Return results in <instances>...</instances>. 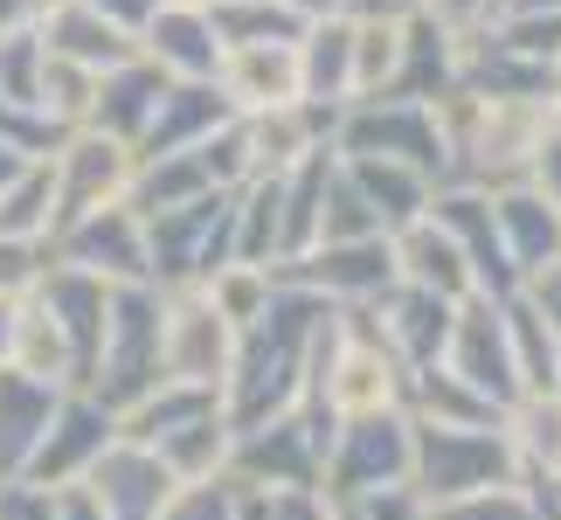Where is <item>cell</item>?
<instances>
[{
	"label": "cell",
	"instance_id": "obj_18",
	"mask_svg": "<svg viewBox=\"0 0 561 520\" xmlns=\"http://www.w3.org/2000/svg\"><path fill=\"white\" fill-rule=\"evenodd\" d=\"M139 56L153 63V70L181 77V83H215V70H222V42H215L202 8H160L146 21Z\"/></svg>",
	"mask_w": 561,
	"mask_h": 520
},
{
	"label": "cell",
	"instance_id": "obj_3",
	"mask_svg": "<svg viewBox=\"0 0 561 520\" xmlns=\"http://www.w3.org/2000/svg\"><path fill=\"white\" fill-rule=\"evenodd\" d=\"M160 361H167V382L222 396L229 361H236V334H229V319L208 306L202 285L160 292Z\"/></svg>",
	"mask_w": 561,
	"mask_h": 520
},
{
	"label": "cell",
	"instance_id": "obj_16",
	"mask_svg": "<svg viewBox=\"0 0 561 520\" xmlns=\"http://www.w3.org/2000/svg\"><path fill=\"white\" fill-rule=\"evenodd\" d=\"M388 250H396V278L402 285H416V292H437L450 298V306H465V298H479V285H471V264H465V250L450 244V236L430 223H409L388 236Z\"/></svg>",
	"mask_w": 561,
	"mask_h": 520
},
{
	"label": "cell",
	"instance_id": "obj_28",
	"mask_svg": "<svg viewBox=\"0 0 561 520\" xmlns=\"http://www.w3.org/2000/svg\"><path fill=\"white\" fill-rule=\"evenodd\" d=\"M91 8L112 21V29H125V35H146V21L160 14V0H91Z\"/></svg>",
	"mask_w": 561,
	"mask_h": 520
},
{
	"label": "cell",
	"instance_id": "obj_4",
	"mask_svg": "<svg viewBox=\"0 0 561 520\" xmlns=\"http://www.w3.org/2000/svg\"><path fill=\"white\" fill-rule=\"evenodd\" d=\"M340 154L347 160H396V167H416L430 181V167L444 160L437 104H402V98L347 104V118H340Z\"/></svg>",
	"mask_w": 561,
	"mask_h": 520
},
{
	"label": "cell",
	"instance_id": "obj_31",
	"mask_svg": "<svg viewBox=\"0 0 561 520\" xmlns=\"http://www.w3.org/2000/svg\"><path fill=\"white\" fill-rule=\"evenodd\" d=\"M513 14H561V0H506Z\"/></svg>",
	"mask_w": 561,
	"mask_h": 520
},
{
	"label": "cell",
	"instance_id": "obj_5",
	"mask_svg": "<svg viewBox=\"0 0 561 520\" xmlns=\"http://www.w3.org/2000/svg\"><path fill=\"white\" fill-rule=\"evenodd\" d=\"M409 417H360L333 430L327 472H319V500H360L381 486H409Z\"/></svg>",
	"mask_w": 561,
	"mask_h": 520
},
{
	"label": "cell",
	"instance_id": "obj_6",
	"mask_svg": "<svg viewBox=\"0 0 561 520\" xmlns=\"http://www.w3.org/2000/svg\"><path fill=\"white\" fill-rule=\"evenodd\" d=\"M444 368L471 388V396H485L500 417L520 403V375H513V340H506L500 298H465L458 306L450 340H444Z\"/></svg>",
	"mask_w": 561,
	"mask_h": 520
},
{
	"label": "cell",
	"instance_id": "obj_9",
	"mask_svg": "<svg viewBox=\"0 0 561 520\" xmlns=\"http://www.w3.org/2000/svg\"><path fill=\"white\" fill-rule=\"evenodd\" d=\"M49 257L70 264V271H91L98 285H153V278H146V229L125 202L91 208L83 223H70Z\"/></svg>",
	"mask_w": 561,
	"mask_h": 520
},
{
	"label": "cell",
	"instance_id": "obj_32",
	"mask_svg": "<svg viewBox=\"0 0 561 520\" xmlns=\"http://www.w3.org/2000/svg\"><path fill=\"white\" fill-rule=\"evenodd\" d=\"M8 334H14V298H0V361H8Z\"/></svg>",
	"mask_w": 561,
	"mask_h": 520
},
{
	"label": "cell",
	"instance_id": "obj_29",
	"mask_svg": "<svg viewBox=\"0 0 561 520\" xmlns=\"http://www.w3.org/2000/svg\"><path fill=\"white\" fill-rule=\"evenodd\" d=\"M333 8L354 21H402V14H416V0H333Z\"/></svg>",
	"mask_w": 561,
	"mask_h": 520
},
{
	"label": "cell",
	"instance_id": "obj_22",
	"mask_svg": "<svg viewBox=\"0 0 561 520\" xmlns=\"http://www.w3.org/2000/svg\"><path fill=\"white\" fill-rule=\"evenodd\" d=\"M49 215H56V167L35 160L21 181L0 188V236H8V244H42V236H49Z\"/></svg>",
	"mask_w": 561,
	"mask_h": 520
},
{
	"label": "cell",
	"instance_id": "obj_2",
	"mask_svg": "<svg viewBox=\"0 0 561 520\" xmlns=\"http://www.w3.org/2000/svg\"><path fill=\"white\" fill-rule=\"evenodd\" d=\"M409 493L437 513L465 493H485V486H527L520 459H513V438L506 423L492 430H430V423H409Z\"/></svg>",
	"mask_w": 561,
	"mask_h": 520
},
{
	"label": "cell",
	"instance_id": "obj_17",
	"mask_svg": "<svg viewBox=\"0 0 561 520\" xmlns=\"http://www.w3.org/2000/svg\"><path fill=\"white\" fill-rule=\"evenodd\" d=\"M492 223H500V250H506V264H513L520 285H527L534 271L561 264V208H548L534 188L492 194Z\"/></svg>",
	"mask_w": 561,
	"mask_h": 520
},
{
	"label": "cell",
	"instance_id": "obj_24",
	"mask_svg": "<svg viewBox=\"0 0 561 520\" xmlns=\"http://www.w3.org/2000/svg\"><path fill=\"white\" fill-rule=\"evenodd\" d=\"M430 520H541V493H527V486H485V493H465V500L437 507Z\"/></svg>",
	"mask_w": 561,
	"mask_h": 520
},
{
	"label": "cell",
	"instance_id": "obj_30",
	"mask_svg": "<svg viewBox=\"0 0 561 520\" xmlns=\"http://www.w3.org/2000/svg\"><path fill=\"white\" fill-rule=\"evenodd\" d=\"M285 14H298V21H327L333 14V0H277Z\"/></svg>",
	"mask_w": 561,
	"mask_h": 520
},
{
	"label": "cell",
	"instance_id": "obj_27",
	"mask_svg": "<svg viewBox=\"0 0 561 520\" xmlns=\"http://www.w3.org/2000/svg\"><path fill=\"white\" fill-rule=\"evenodd\" d=\"M527 306L548 319V334L561 340V264H548V271H534L527 278Z\"/></svg>",
	"mask_w": 561,
	"mask_h": 520
},
{
	"label": "cell",
	"instance_id": "obj_11",
	"mask_svg": "<svg viewBox=\"0 0 561 520\" xmlns=\"http://www.w3.org/2000/svg\"><path fill=\"white\" fill-rule=\"evenodd\" d=\"M160 98H167V70H153L146 56H133V63H118V70L98 77L91 112H83L77 133H104L118 146H139L146 125H153V112H160Z\"/></svg>",
	"mask_w": 561,
	"mask_h": 520
},
{
	"label": "cell",
	"instance_id": "obj_14",
	"mask_svg": "<svg viewBox=\"0 0 561 520\" xmlns=\"http://www.w3.org/2000/svg\"><path fill=\"white\" fill-rule=\"evenodd\" d=\"M229 125V98L215 91V83H167V98H160V112L153 125H146V139H139V160H167V154H194L208 133H222Z\"/></svg>",
	"mask_w": 561,
	"mask_h": 520
},
{
	"label": "cell",
	"instance_id": "obj_23",
	"mask_svg": "<svg viewBox=\"0 0 561 520\" xmlns=\"http://www.w3.org/2000/svg\"><path fill=\"white\" fill-rule=\"evenodd\" d=\"M160 520H243V486H236L229 472L194 479V486H174V500L160 507Z\"/></svg>",
	"mask_w": 561,
	"mask_h": 520
},
{
	"label": "cell",
	"instance_id": "obj_26",
	"mask_svg": "<svg viewBox=\"0 0 561 520\" xmlns=\"http://www.w3.org/2000/svg\"><path fill=\"white\" fill-rule=\"evenodd\" d=\"M534 194H541V202L548 208H561V125H554V133L541 139V154H534Z\"/></svg>",
	"mask_w": 561,
	"mask_h": 520
},
{
	"label": "cell",
	"instance_id": "obj_25",
	"mask_svg": "<svg viewBox=\"0 0 561 520\" xmlns=\"http://www.w3.org/2000/svg\"><path fill=\"white\" fill-rule=\"evenodd\" d=\"M42 278V244H8L0 236V298H21Z\"/></svg>",
	"mask_w": 561,
	"mask_h": 520
},
{
	"label": "cell",
	"instance_id": "obj_8",
	"mask_svg": "<svg viewBox=\"0 0 561 520\" xmlns=\"http://www.w3.org/2000/svg\"><path fill=\"white\" fill-rule=\"evenodd\" d=\"M56 167V215H49V244L70 223H83L91 208H112L125 202V188H133V146L104 139V133H70L62 139V154L49 160Z\"/></svg>",
	"mask_w": 561,
	"mask_h": 520
},
{
	"label": "cell",
	"instance_id": "obj_12",
	"mask_svg": "<svg viewBox=\"0 0 561 520\" xmlns=\"http://www.w3.org/2000/svg\"><path fill=\"white\" fill-rule=\"evenodd\" d=\"M375 319H381V340L396 347L402 368H430V361H444V340H450V319H458V306L396 278V285L375 298Z\"/></svg>",
	"mask_w": 561,
	"mask_h": 520
},
{
	"label": "cell",
	"instance_id": "obj_7",
	"mask_svg": "<svg viewBox=\"0 0 561 520\" xmlns=\"http://www.w3.org/2000/svg\"><path fill=\"white\" fill-rule=\"evenodd\" d=\"M118 444V417L104 403H91L83 388H70V396L56 403V417L49 430H42V444H35V459L21 465V486H83V472H91L104 451Z\"/></svg>",
	"mask_w": 561,
	"mask_h": 520
},
{
	"label": "cell",
	"instance_id": "obj_19",
	"mask_svg": "<svg viewBox=\"0 0 561 520\" xmlns=\"http://www.w3.org/2000/svg\"><path fill=\"white\" fill-rule=\"evenodd\" d=\"M70 388H49V382H28L14 368H0V479H21V465L35 459L42 430H49L56 403Z\"/></svg>",
	"mask_w": 561,
	"mask_h": 520
},
{
	"label": "cell",
	"instance_id": "obj_13",
	"mask_svg": "<svg viewBox=\"0 0 561 520\" xmlns=\"http://www.w3.org/2000/svg\"><path fill=\"white\" fill-rule=\"evenodd\" d=\"M42 49L62 56V63H77V70H91V77H104V70H118V63H133L139 42L125 35V29H112V21L91 8V0H49Z\"/></svg>",
	"mask_w": 561,
	"mask_h": 520
},
{
	"label": "cell",
	"instance_id": "obj_33",
	"mask_svg": "<svg viewBox=\"0 0 561 520\" xmlns=\"http://www.w3.org/2000/svg\"><path fill=\"white\" fill-rule=\"evenodd\" d=\"M548 507L561 513V472H554V479H548Z\"/></svg>",
	"mask_w": 561,
	"mask_h": 520
},
{
	"label": "cell",
	"instance_id": "obj_1",
	"mask_svg": "<svg viewBox=\"0 0 561 520\" xmlns=\"http://www.w3.org/2000/svg\"><path fill=\"white\" fill-rule=\"evenodd\" d=\"M167 382V361H160V285H112L104 298V340H98V361H91V382L83 396L104 403L112 417H125L139 396H153Z\"/></svg>",
	"mask_w": 561,
	"mask_h": 520
},
{
	"label": "cell",
	"instance_id": "obj_10",
	"mask_svg": "<svg viewBox=\"0 0 561 520\" xmlns=\"http://www.w3.org/2000/svg\"><path fill=\"white\" fill-rule=\"evenodd\" d=\"M83 486H91V500L104 507V520H160V507L174 500V472H167L153 451L125 444V438L83 472Z\"/></svg>",
	"mask_w": 561,
	"mask_h": 520
},
{
	"label": "cell",
	"instance_id": "obj_20",
	"mask_svg": "<svg viewBox=\"0 0 561 520\" xmlns=\"http://www.w3.org/2000/svg\"><path fill=\"white\" fill-rule=\"evenodd\" d=\"M347 181L360 188V202L375 208L381 236L423 223V208H430V181H423L416 167H396V160H347Z\"/></svg>",
	"mask_w": 561,
	"mask_h": 520
},
{
	"label": "cell",
	"instance_id": "obj_15",
	"mask_svg": "<svg viewBox=\"0 0 561 520\" xmlns=\"http://www.w3.org/2000/svg\"><path fill=\"white\" fill-rule=\"evenodd\" d=\"M215 91L229 98V112H285V104H298V56L291 42H264V49H229L222 56V83Z\"/></svg>",
	"mask_w": 561,
	"mask_h": 520
},
{
	"label": "cell",
	"instance_id": "obj_21",
	"mask_svg": "<svg viewBox=\"0 0 561 520\" xmlns=\"http://www.w3.org/2000/svg\"><path fill=\"white\" fill-rule=\"evenodd\" d=\"M229 444H236V430L222 423V409H208V417H194L187 430H174L167 444H153V459L174 472V486H194V479L229 472Z\"/></svg>",
	"mask_w": 561,
	"mask_h": 520
}]
</instances>
